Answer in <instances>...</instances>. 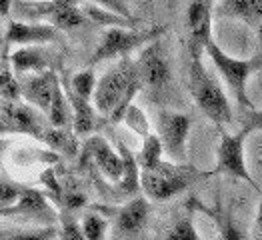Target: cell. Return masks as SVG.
Listing matches in <instances>:
<instances>
[{"label": "cell", "mask_w": 262, "mask_h": 240, "mask_svg": "<svg viewBox=\"0 0 262 240\" xmlns=\"http://www.w3.org/2000/svg\"><path fill=\"white\" fill-rule=\"evenodd\" d=\"M144 86L136 66L128 58L96 80V88L92 94V104L104 118L108 116L110 122H120L124 116V110L132 104L134 94Z\"/></svg>", "instance_id": "obj_1"}, {"label": "cell", "mask_w": 262, "mask_h": 240, "mask_svg": "<svg viewBox=\"0 0 262 240\" xmlns=\"http://www.w3.org/2000/svg\"><path fill=\"white\" fill-rule=\"evenodd\" d=\"M10 68L14 74H32L50 70V54L42 44H26L10 54Z\"/></svg>", "instance_id": "obj_14"}, {"label": "cell", "mask_w": 262, "mask_h": 240, "mask_svg": "<svg viewBox=\"0 0 262 240\" xmlns=\"http://www.w3.org/2000/svg\"><path fill=\"white\" fill-rule=\"evenodd\" d=\"M188 86H190V94L198 104V108L219 128H226L232 122V108H230L226 92L208 74V70L200 62V58H192V62H190Z\"/></svg>", "instance_id": "obj_2"}, {"label": "cell", "mask_w": 262, "mask_h": 240, "mask_svg": "<svg viewBox=\"0 0 262 240\" xmlns=\"http://www.w3.org/2000/svg\"><path fill=\"white\" fill-rule=\"evenodd\" d=\"M136 70H138V76L144 86L162 88L168 84L172 70H170V62H168V56H166V50H164L160 36L150 40V44L142 50V54L136 62Z\"/></svg>", "instance_id": "obj_8"}, {"label": "cell", "mask_w": 262, "mask_h": 240, "mask_svg": "<svg viewBox=\"0 0 262 240\" xmlns=\"http://www.w3.org/2000/svg\"><path fill=\"white\" fill-rule=\"evenodd\" d=\"M204 52L210 56V60H212V64L216 66L222 80L228 84L230 92L234 94V100L241 104L242 108H252V102L248 98V80L258 70L260 60H256V58L246 60V58L230 56L212 38L206 42Z\"/></svg>", "instance_id": "obj_4"}, {"label": "cell", "mask_w": 262, "mask_h": 240, "mask_svg": "<svg viewBox=\"0 0 262 240\" xmlns=\"http://www.w3.org/2000/svg\"><path fill=\"white\" fill-rule=\"evenodd\" d=\"M86 152L92 162L98 166V170L112 182H118L122 176V158L120 152L114 150L108 142L100 136H92L86 144Z\"/></svg>", "instance_id": "obj_13"}, {"label": "cell", "mask_w": 262, "mask_h": 240, "mask_svg": "<svg viewBox=\"0 0 262 240\" xmlns=\"http://www.w3.org/2000/svg\"><path fill=\"white\" fill-rule=\"evenodd\" d=\"M80 228H82V234H84V238L86 240H100L106 236L108 222L104 220V216L90 212V214L84 216L82 224H80Z\"/></svg>", "instance_id": "obj_23"}, {"label": "cell", "mask_w": 262, "mask_h": 240, "mask_svg": "<svg viewBox=\"0 0 262 240\" xmlns=\"http://www.w3.org/2000/svg\"><path fill=\"white\" fill-rule=\"evenodd\" d=\"M58 232H62V234H58V236H62V238H84V234H82V228L80 226H76V224H66L62 230H58Z\"/></svg>", "instance_id": "obj_29"}, {"label": "cell", "mask_w": 262, "mask_h": 240, "mask_svg": "<svg viewBox=\"0 0 262 240\" xmlns=\"http://www.w3.org/2000/svg\"><path fill=\"white\" fill-rule=\"evenodd\" d=\"M0 96L4 100H16L20 98V84H18V78L14 76V72L0 62Z\"/></svg>", "instance_id": "obj_21"}, {"label": "cell", "mask_w": 262, "mask_h": 240, "mask_svg": "<svg viewBox=\"0 0 262 240\" xmlns=\"http://www.w3.org/2000/svg\"><path fill=\"white\" fill-rule=\"evenodd\" d=\"M256 230L262 232V200L260 204H258V210H256Z\"/></svg>", "instance_id": "obj_31"}, {"label": "cell", "mask_w": 262, "mask_h": 240, "mask_svg": "<svg viewBox=\"0 0 262 240\" xmlns=\"http://www.w3.org/2000/svg\"><path fill=\"white\" fill-rule=\"evenodd\" d=\"M92 2L98 4V6L104 8V10H110V12L118 14V16H124V18H128V20H134L130 8H128V4H126L124 0H92Z\"/></svg>", "instance_id": "obj_27"}, {"label": "cell", "mask_w": 262, "mask_h": 240, "mask_svg": "<svg viewBox=\"0 0 262 240\" xmlns=\"http://www.w3.org/2000/svg\"><path fill=\"white\" fill-rule=\"evenodd\" d=\"M118 152L122 158V176L116 182L122 194H134L140 186V168H138V160L130 154V150L120 142L118 144Z\"/></svg>", "instance_id": "obj_17"}, {"label": "cell", "mask_w": 262, "mask_h": 240, "mask_svg": "<svg viewBox=\"0 0 262 240\" xmlns=\"http://www.w3.org/2000/svg\"><path fill=\"white\" fill-rule=\"evenodd\" d=\"M188 24V52L200 58L206 42L212 38V0H190L186 10Z\"/></svg>", "instance_id": "obj_9"}, {"label": "cell", "mask_w": 262, "mask_h": 240, "mask_svg": "<svg viewBox=\"0 0 262 240\" xmlns=\"http://www.w3.org/2000/svg\"><path fill=\"white\" fill-rule=\"evenodd\" d=\"M6 44H46L56 38V28L42 22H20L10 20L6 26Z\"/></svg>", "instance_id": "obj_11"}, {"label": "cell", "mask_w": 262, "mask_h": 240, "mask_svg": "<svg viewBox=\"0 0 262 240\" xmlns=\"http://www.w3.org/2000/svg\"><path fill=\"white\" fill-rule=\"evenodd\" d=\"M246 130H262V110H252L248 112V116H246V126H244Z\"/></svg>", "instance_id": "obj_28"}, {"label": "cell", "mask_w": 262, "mask_h": 240, "mask_svg": "<svg viewBox=\"0 0 262 240\" xmlns=\"http://www.w3.org/2000/svg\"><path fill=\"white\" fill-rule=\"evenodd\" d=\"M142 148H140V154H138V166L140 170L144 168H154L156 164H160L164 158V148H162V142L158 138V134H152L148 132L146 136H142Z\"/></svg>", "instance_id": "obj_20"}, {"label": "cell", "mask_w": 262, "mask_h": 240, "mask_svg": "<svg viewBox=\"0 0 262 240\" xmlns=\"http://www.w3.org/2000/svg\"><path fill=\"white\" fill-rule=\"evenodd\" d=\"M60 80L56 78V74L52 70H44V72H32V74H24V78L18 80L20 84V96L38 106V108L46 112L50 106V98H52V92Z\"/></svg>", "instance_id": "obj_10"}, {"label": "cell", "mask_w": 262, "mask_h": 240, "mask_svg": "<svg viewBox=\"0 0 262 240\" xmlns=\"http://www.w3.org/2000/svg\"><path fill=\"white\" fill-rule=\"evenodd\" d=\"M220 144L216 148V166L212 172L208 174H228L232 178H241L244 182H248L254 190H260L256 180L252 178L248 166H246V156H244V142H246V134L248 130L230 134L224 128H220Z\"/></svg>", "instance_id": "obj_6"}, {"label": "cell", "mask_w": 262, "mask_h": 240, "mask_svg": "<svg viewBox=\"0 0 262 240\" xmlns=\"http://www.w3.org/2000/svg\"><path fill=\"white\" fill-rule=\"evenodd\" d=\"M150 204L146 198H132L114 214V232L118 236H136L144 228Z\"/></svg>", "instance_id": "obj_12"}, {"label": "cell", "mask_w": 262, "mask_h": 240, "mask_svg": "<svg viewBox=\"0 0 262 240\" xmlns=\"http://www.w3.org/2000/svg\"><path fill=\"white\" fill-rule=\"evenodd\" d=\"M198 176L196 170L184 162L162 160L154 168L140 170V188L150 200H166L186 190Z\"/></svg>", "instance_id": "obj_3"}, {"label": "cell", "mask_w": 262, "mask_h": 240, "mask_svg": "<svg viewBox=\"0 0 262 240\" xmlns=\"http://www.w3.org/2000/svg\"><path fill=\"white\" fill-rule=\"evenodd\" d=\"M0 216H6V210L4 208H0Z\"/></svg>", "instance_id": "obj_32"}, {"label": "cell", "mask_w": 262, "mask_h": 240, "mask_svg": "<svg viewBox=\"0 0 262 240\" xmlns=\"http://www.w3.org/2000/svg\"><path fill=\"white\" fill-rule=\"evenodd\" d=\"M64 204L68 208H80V206L86 204V198L82 197V194H66Z\"/></svg>", "instance_id": "obj_30"}, {"label": "cell", "mask_w": 262, "mask_h": 240, "mask_svg": "<svg viewBox=\"0 0 262 240\" xmlns=\"http://www.w3.org/2000/svg\"><path fill=\"white\" fill-rule=\"evenodd\" d=\"M6 214H24V216H30V219L42 220V219H50V216H52V210H50L46 198H44L38 190L22 188L16 204L10 206V208L6 210Z\"/></svg>", "instance_id": "obj_16"}, {"label": "cell", "mask_w": 262, "mask_h": 240, "mask_svg": "<svg viewBox=\"0 0 262 240\" xmlns=\"http://www.w3.org/2000/svg\"><path fill=\"white\" fill-rule=\"evenodd\" d=\"M164 30L162 28H148V30H130V28H118V26H112L108 28L98 46L94 48L92 52V58H90V64H100L108 58L114 56H126L130 54L134 48L138 46H144L146 42H150L154 38H158Z\"/></svg>", "instance_id": "obj_5"}, {"label": "cell", "mask_w": 262, "mask_h": 240, "mask_svg": "<svg viewBox=\"0 0 262 240\" xmlns=\"http://www.w3.org/2000/svg\"><path fill=\"white\" fill-rule=\"evenodd\" d=\"M20 186H16L12 182H6V180H0V208L8 210L10 206H14L18 197H20Z\"/></svg>", "instance_id": "obj_26"}, {"label": "cell", "mask_w": 262, "mask_h": 240, "mask_svg": "<svg viewBox=\"0 0 262 240\" xmlns=\"http://www.w3.org/2000/svg\"><path fill=\"white\" fill-rule=\"evenodd\" d=\"M94 88H96V76L92 72V68H86L82 72H78L76 76H72V82H70V90L82 98L90 100L92 94H94Z\"/></svg>", "instance_id": "obj_22"}, {"label": "cell", "mask_w": 262, "mask_h": 240, "mask_svg": "<svg viewBox=\"0 0 262 240\" xmlns=\"http://www.w3.org/2000/svg\"><path fill=\"white\" fill-rule=\"evenodd\" d=\"M168 240H198V232L194 228L192 219H180L174 222V226L166 234Z\"/></svg>", "instance_id": "obj_25"}, {"label": "cell", "mask_w": 262, "mask_h": 240, "mask_svg": "<svg viewBox=\"0 0 262 240\" xmlns=\"http://www.w3.org/2000/svg\"><path fill=\"white\" fill-rule=\"evenodd\" d=\"M190 132V118L186 114L160 110L156 118V134L162 142L164 154L170 156L174 162L186 160V140Z\"/></svg>", "instance_id": "obj_7"}, {"label": "cell", "mask_w": 262, "mask_h": 240, "mask_svg": "<svg viewBox=\"0 0 262 240\" xmlns=\"http://www.w3.org/2000/svg\"><path fill=\"white\" fill-rule=\"evenodd\" d=\"M70 108H72V118H74V132L76 134H92L100 128L102 120H100V112L94 108V104H90V100L74 94L72 90L66 94ZM104 118V116H102Z\"/></svg>", "instance_id": "obj_15"}, {"label": "cell", "mask_w": 262, "mask_h": 240, "mask_svg": "<svg viewBox=\"0 0 262 240\" xmlns=\"http://www.w3.org/2000/svg\"><path fill=\"white\" fill-rule=\"evenodd\" d=\"M122 120H124V122H126L132 130L136 132V134L146 136V134L150 132V122H148V118L144 116V112H142V110L138 108V106H134V104H130L128 108L124 110Z\"/></svg>", "instance_id": "obj_24"}, {"label": "cell", "mask_w": 262, "mask_h": 240, "mask_svg": "<svg viewBox=\"0 0 262 240\" xmlns=\"http://www.w3.org/2000/svg\"><path fill=\"white\" fill-rule=\"evenodd\" d=\"M48 114V120L52 126L56 128H64L66 124L70 122V114H72V108H70V102H68V96L64 94V90L60 86V82L56 84L54 92H52V98H50V106L46 110Z\"/></svg>", "instance_id": "obj_19"}, {"label": "cell", "mask_w": 262, "mask_h": 240, "mask_svg": "<svg viewBox=\"0 0 262 240\" xmlns=\"http://www.w3.org/2000/svg\"><path fill=\"white\" fill-rule=\"evenodd\" d=\"M222 14L246 22H262V0H220Z\"/></svg>", "instance_id": "obj_18"}]
</instances>
